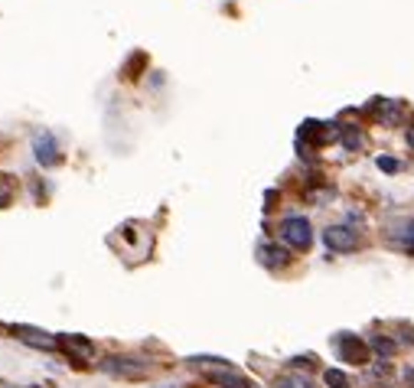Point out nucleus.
<instances>
[{
    "label": "nucleus",
    "instance_id": "f257e3e1",
    "mask_svg": "<svg viewBox=\"0 0 414 388\" xmlns=\"http://www.w3.org/2000/svg\"><path fill=\"white\" fill-rule=\"evenodd\" d=\"M281 238H284V245H291V248L307 251L310 245H314V229H310V222L304 216H287L284 222H281Z\"/></svg>",
    "mask_w": 414,
    "mask_h": 388
},
{
    "label": "nucleus",
    "instance_id": "f03ea898",
    "mask_svg": "<svg viewBox=\"0 0 414 388\" xmlns=\"http://www.w3.org/2000/svg\"><path fill=\"white\" fill-rule=\"evenodd\" d=\"M101 369L111 375H121V379H140V375L150 372V365L144 359H134V356H108L101 362Z\"/></svg>",
    "mask_w": 414,
    "mask_h": 388
},
{
    "label": "nucleus",
    "instance_id": "7ed1b4c3",
    "mask_svg": "<svg viewBox=\"0 0 414 388\" xmlns=\"http://www.w3.org/2000/svg\"><path fill=\"white\" fill-rule=\"evenodd\" d=\"M333 346H336V352H339L343 362H353V365H366L368 362V342H362L359 336L339 333L336 340H333Z\"/></svg>",
    "mask_w": 414,
    "mask_h": 388
},
{
    "label": "nucleus",
    "instance_id": "20e7f679",
    "mask_svg": "<svg viewBox=\"0 0 414 388\" xmlns=\"http://www.w3.org/2000/svg\"><path fill=\"white\" fill-rule=\"evenodd\" d=\"M323 241H326V248L330 251H356L362 245L359 232L349 226H330L323 232Z\"/></svg>",
    "mask_w": 414,
    "mask_h": 388
},
{
    "label": "nucleus",
    "instance_id": "39448f33",
    "mask_svg": "<svg viewBox=\"0 0 414 388\" xmlns=\"http://www.w3.org/2000/svg\"><path fill=\"white\" fill-rule=\"evenodd\" d=\"M33 154H36V160L43 163V167H56V163L62 160L59 144H56V137L49 131H39L36 137H33Z\"/></svg>",
    "mask_w": 414,
    "mask_h": 388
},
{
    "label": "nucleus",
    "instance_id": "423d86ee",
    "mask_svg": "<svg viewBox=\"0 0 414 388\" xmlns=\"http://www.w3.org/2000/svg\"><path fill=\"white\" fill-rule=\"evenodd\" d=\"M14 333L26 342V346H36V350H56V340L49 333H39L33 326H14Z\"/></svg>",
    "mask_w": 414,
    "mask_h": 388
},
{
    "label": "nucleus",
    "instance_id": "0eeeda50",
    "mask_svg": "<svg viewBox=\"0 0 414 388\" xmlns=\"http://www.w3.org/2000/svg\"><path fill=\"white\" fill-rule=\"evenodd\" d=\"M258 261L264 264V268H281V264L291 261V251L287 248H277V245H258Z\"/></svg>",
    "mask_w": 414,
    "mask_h": 388
},
{
    "label": "nucleus",
    "instance_id": "6e6552de",
    "mask_svg": "<svg viewBox=\"0 0 414 388\" xmlns=\"http://www.w3.org/2000/svg\"><path fill=\"white\" fill-rule=\"evenodd\" d=\"M209 382H215L219 388H254L245 375L232 372V369H215V372H209Z\"/></svg>",
    "mask_w": 414,
    "mask_h": 388
},
{
    "label": "nucleus",
    "instance_id": "1a4fd4ad",
    "mask_svg": "<svg viewBox=\"0 0 414 388\" xmlns=\"http://www.w3.org/2000/svg\"><path fill=\"white\" fill-rule=\"evenodd\" d=\"M391 241H395L398 248H405V251H411V255H414V219L398 222V226H395V235H391Z\"/></svg>",
    "mask_w": 414,
    "mask_h": 388
},
{
    "label": "nucleus",
    "instance_id": "9d476101",
    "mask_svg": "<svg viewBox=\"0 0 414 388\" xmlns=\"http://www.w3.org/2000/svg\"><path fill=\"white\" fill-rule=\"evenodd\" d=\"M62 350L76 359H88L92 356V342L82 340V336H62Z\"/></svg>",
    "mask_w": 414,
    "mask_h": 388
},
{
    "label": "nucleus",
    "instance_id": "9b49d317",
    "mask_svg": "<svg viewBox=\"0 0 414 388\" xmlns=\"http://www.w3.org/2000/svg\"><path fill=\"white\" fill-rule=\"evenodd\" d=\"M368 346H372V350H376L382 359L395 356V350H398V342H395V340H385V336H372V340H368Z\"/></svg>",
    "mask_w": 414,
    "mask_h": 388
},
{
    "label": "nucleus",
    "instance_id": "f8f14e48",
    "mask_svg": "<svg viewBox=\"0 0 414 388\" xmlns=\"http://www.w3.org/2000/svg\"><path fill=\"white\" fill-rule=\"evenodd\" d=\"M339 140H343V147H346V150H359V147H362V134L356 131V127H346V131L339 134Z\"/></svg>",
    "mask_w": 414,
    "mask_h": 388
},
{
    "label": "nucleus",
    "instance_id": "ddd939ff",
    "mask_svg": "<svg viewBox=\"0 0 414 388\" xmlns=\"http://www.w3.org/2000/svg\"><path fill=\"white\" fill-rule=\"evenodd\" d=\"M323 382L330 388H349V379H346L339 369H326V372H323Z\"/></svg>",
    "mask_w": 414,
    "mask_h": 388
},
{
    "label": "nucleus",
    "instance_id": "4468645a",
    "mask_svg": "<svg viewBox=\"0 0 414 388\" xmlns=\"http://www.w3.org/2000/svg\"><path fill=\"white\" fill-rule=\"evenodd\" d=\"M378 170H385V173H398L401 170V163L398 160H391V157H378Z\"/></svg>",
    "mask_w": 414,
    "mask_h": 388
},
{
    "label": "nucleus",
    "instance_id": "2eb2a0df",
    "mask_svg": "<svg viewBox=\"0 0 414 388\" xmlns=\"http://www.w3.org/2000/svg\"><path fill=\"white\" fill-rule=\"evenodd\" d=\"M7 202H10V183H7L4 177H0V209H4Z\"/></svg>",
    "mask_w": 414,
    "mask_h": 388
},
{
    "label": "nucleus",
    "instance_id": "dca6fc26",
    "mask_svg": "<svg viewBox=\"0 0 414 388\" xmlns=\"http://www.w3.org/2000/svg\"><path fill=\"white\" fill-rule=\"evenodd\" d=\"M408 144L414 147V127H408Z\"/></svg>",
    "mask_w": 414,
    "mask_h": 388
}]
</instances>
